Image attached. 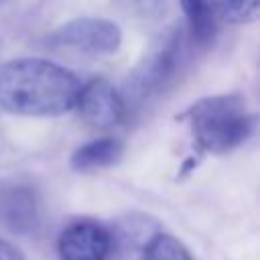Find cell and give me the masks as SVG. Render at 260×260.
<instances>
[{
    "instance_id": "cell-1",
    "label": "cell",
    "mask_w": 260,
    "mask_h": 260,
    "mask_svg": "<svg viewBox=\"0 0 260 260\" xmlns=\"http://www.w3.org/2000/svg\"><path fill=\"white\" fill-rule=\"evenodd\" d=\"M79 89L75 73L41 57H20L0 65V108L14 116H61L75 108Z\"/></svg>"
},
{
    "instance_id": "cell-2",
    "label": "cell",
    "mask_w": 260,
    "mask_h": 260,
    "mask_svg": "<svg viewBox=\"0 0 260 260\" xmlns=\"http://www.w3.org/2000/svg\"><path fill=\"white\" fill-rule=\"evenodd\" d=\"M187 120L197 146L211 154L238 148L254 130V116L240 95L223 93L195 102Z\"/></svg>"
},
{
    "instance_id": "cell-3",
    "label": "cell",
    "mask_w": 260,
    "mask_h": 260,
    "mask_svg": "<svg viewBox=\"0 0 260 260\" xmlns=\"http://www.w3.org/2000/svg\"><path fill=\"white\" fill-rule=\"evenodd\" d=\"M49 43L57 49H71L83 55H112L120 49L122 30L108 18L81 16L51 32Z\"/></svg>"
},
{
    "instance_id": "cell-4",
    "label": "cell",
    "mask_w": 260,
    "mask_h": 260,
    "mask_svg": "<svg viewBox=\"0 0 260 260\" xmlns=\"http://www.w3.org/2000/svg\"><path fill=\"white\" fill-rule=\"evenodd\" d=\"M183 53V37L181 32L169 30L160 41L152 47L148 57L140 63V67L134 71L128 89L136 98H146L150 93H156L177 71L181 63Z\"/></svg>"
},
{
    "instance_id": "cell-5",
    "label": "cell",
    "mask_w": 260,
    "mask_h": 260,
    "mask_svg": "<svg viewBox=\"0 0 260 260\" xmlns=\"http://www.w3.org/2000/svg\"><path fill=\"white\" fill-rule=\"evenodd\" d=\"M75 106L79 108L81 118L98 130L116 128L126 114L122 95L114 89L110 81L102 77L89 79L85 85H81Z\"/></svg>"
},
{
    "instance_id": "cell-6",
    "label": "cell",
    "mask_w": 260,
    "mask_h": 260,
    "mask_svg": "<svg viewBox=\"0 0 260 260\" xmlns=\"http://www.w3.org/2000/svg\"><path fill=\"white\" fill-rule=\"evenodd\" d=\"M61 260H106L112 250L110 232L91 219L69 223L57 242Z\"/></svg>"
},
{
    "instance_id": "cell-7",
    "label": "cell",
    "mask_w": 260,
    "mask_h": 260,
    "mask_svg": "<svg viewBox=\"0 0 260 260\" xmlns=\"http://www.w3.org/2000/svg\"><path fill=\"white\" fill-rule=\"evenodd\" d=\"M122 156V142L112 136L95 138L81 144L71 154V169L77 173H91L106 167H112Z\"/></svg>"
},
{
    "instance_id": "cell-8",
    "label": "cell",
    "mask_w": 260,
    "mask_h": 260,
    "mask_svg": "<svg viewBox=\"0 0 260 260\" xmlns=\"http://www.w3.org/2000/svg\"><path fill=\"white\" fill-rule=\"evenodd\" d=\"M189 30L199 43H207L215 32V14L205 0H181Z\"/></svg>"
},
{
    "instance_id": "cell-9",
    "label": "cell",
    "mask_w": 260,
    "mask_h": 260,
    "mask_svg": "<svg viewBox=\"0 0 260 260\" xmlns=\"http://www.w3.org/2000/svg\"><path fill=\"white\" fill-rule=\"evenodd\" d=\"M142 260H193L189 250L169 234H156L144 248Z\"/></svg>"
},
{
    "instance_id": "cell-10",
    "label": "cell",
    "mask_w": 260,
    "mask_h": 260,
    "mask_svg": "<svg viewBox=\"0 0 260 260\" xmlns=\"http://www.w3.org/2000/svg\"><path fill=\"white\" fill-rule=\"evenodd\" d=\"M0 260H24L20 250L6 240H0Z\"/></svg>"
}]
</instances>
